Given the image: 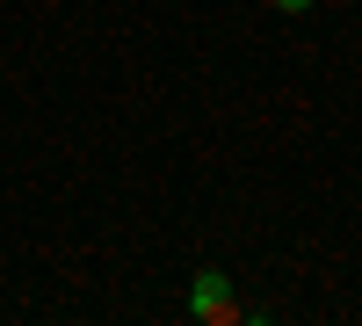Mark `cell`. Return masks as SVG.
<instances>
[{
  "label": "cell",
  "instance_id": "6da1fadb",
  "mask_svg": "<svg viewBox=\"0 0 362 326\" xmlns=\"http://www.w3.org/2000/svg\"><path fill=\"white\" fill-rule=\"evenodd\" d=\"M189 319H203V326H225V319H239V305H232V276L203 269V276H196V290H189Z\"/></svg>",
  "mask_w": 362,
  "mask_h": 326
},
{
  "label": "cell",
  "instance_id": "7a4b0ae2",
  "mask_svg": "<svg viewBox=\"0 0 362 326\" xmlns=\"http://www.w3.org/2000/svg\"><path fill=\"white\" fill-rule=\"evenodd\" d=\"M268 8H283V15H305V8H319V0H268Z\"/></svg>",
  "mask_w": 362,
  "mask_h": 326
}]
</instances>
